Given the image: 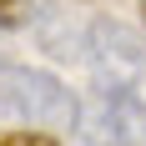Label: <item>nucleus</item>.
<instances>
[{"label": "nucleus", "instance_id": "obj_1", "mask_svg": "<svg viewBox=\"0 0 146 146\" xmlns=\"http://www.w3.org/2000/svg\"><path fill=\"white\" fill-rule=\"evenodd\" d=\"M76 111H81V96L56 71L15 60L0 40V121H20L30 131L60 136V131H76Z\"/></svg>", "mask_w": 146, "mask_h": 146}, {"label": "nucleus", "instance_id": "obj_2", "mask_svg": "<svg viewBox=\"0 0 146 146\" xmlns=\"http://www.w3.org/2000/svg\"><path fill=\"white\" fill-rule=\"evenodd\" d=\"M81 60L96 91H116L146 106V30L116 15H91L81 35Z\"/></svg>", "mask_w": 146, "mask_h": 146}, {"label": "nucleus", "instance_id": "obj_3", "mask_svg": "<svg viewBox=\"0 0 146 146\" xmlns=\"http://www.w3.org/2000/svg\"><path fill=\"white\" fill-rule=\"evenodd\" d=\"M76 141L81 146H146V106L91 86V96H81V111H76Z\"/></svg>", "mask_w": 146, "mask_h": 146}, {"label": "nucleus", "instance_id": "obj_4", "mask_svg": "<svg viewBox=\"0 0 146 146\" xmlns=\"http://www.w3.org/2000/svg\"><path fill=\"white\" fill-rule=\"evenodd\" d=\"M35 25V0H0V30H30Z\"/></svg>", "mask_w": 146, "mask_h": 146}, {"label": "nucleus", "instance_id": "obj_5", "mask_svg": "<svg viewBox=\"0 0 146 146\" xmlns=\"http://www.w3.org/2000/svg\"><path fill=\"white\" fill-rule=\"evenodd\" d=\"M0 146H60L56 136H45V131H0Z\"/></svg>", "mask_w": 146, "mask_h": 146}, {"label": "nucleus", "instance_id": "obj_6", "mask_svg": "<svg viewBox=\"0 0 146 146\" xmlns=\"http://www.w3.org/2000/svg\"><path fill=\"white\" fill-rule=\"evenodd\" d=\"M136 5H141V20H146V0H136Z\"/></svg>", "mask_w": 146, "mask_h": 146}]
</instances>
